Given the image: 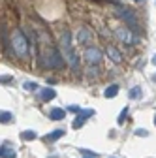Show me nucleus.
Masks as SVG:
<instances>
[{"instance_id":"obj_1","label":"nucleus","mask_w":156,"mask_h":158,"mask_svg":"<svg viewBox=\"0 0 156 158\" xmlns=\"http://www.w3.org/2000/svg\"><path fill=\"white\" fill-rule=\"evenodd\" d=\"M60 49H62L64 60L70 64V68H72V70H77V68H79V56H77L75 51H73V45H72V32H70V30H64L62 36H60Z\"/></svg>"},{"instance_id":"obj_2","label":"nucleus","mask_w":156,"mask_h":158,"mask_svg":"<svg viewBox=\"0 0 156 158\" xmlns=\"http://www.w3.org/2000/svg\"><path fill=\"white\" fill-rule=\"evenodd\" d=\"M11 45H13V51L19 55V56H25L28 53V42H27V38L21 30H17L13 32V38H11Z\"/></svg>"},{"instance_id":"obj_3","label":"nucleus","mask_w":156,"mask_h":158,"mask_svg":"<svg viewBox=\"0 0 156 158\" xmlns=\"http://www.w3.org/2000/svg\"><path fill=\"white\" fill-rule=\"evenodd\" d=\"M47 68H60L62 64H64V56L58 53L56 49H53L51 51V55H47L45 56V62H43Z\"/></svg>"},{"instance_id":"obj_4","label":"nucleus","mask_w":156,"mask_h":158,"mask_svg":"<svg viewBox=\"0 0 156 158\" xmlns=\"http://www.w3.org/2000/svg\"><path fill=\"white\" fill-rule=\"evenodd\" d=\"M83 56H85V60L90 66H96V64H100V60H102V51L96 49V47H87V51H85Z\"/></svg>"},{"instance_id":"obj_5","label":"nucleus","mask_w":156,"mask_h":158,"mask_svg":"<svg viewBox=\"0 0 156 158\" xmlns=\"http://www.w3.org/2000/svg\"><path fill=\"white\" fill-rule=\"evenodd\" d=\"M117 38H119L121 42H124V44H132V42H135V38L130 34L128 28H117Z\"/></svg>"},{"instance_id":"obj_6","label":"nucleus","mask_w":156,"mask_h":158,"mask_svg":"<svg viewBox=\"0 0 156 158\" xmlns=\"http://www.w3.org/2000/svg\"><path fill=\"white\" fill-rule=\"evenodd\" d=\"M105 53H107V56L111 58L113 62H121V60H122V55H121V51L117 49V47H113V45H107V51H105Z\"/></svg>"},{"instance_id":"obj_7","label":"nucleus","mask_w":156,"mask_h":158,"mask_svg":"<svg viewBox=\"0 0 156 158\" xmlns=\"http://www.w3.org/2000/svg\"><path fill=\"white\" fill-rule=\"evenodd\" d=\"M64 130H60V128H58V130H53L51 134H47L45 135V141H49V143H53V141H56V139H60V137H64Z\"/></svg>"},{"instance_id":"obj_8","label":"nucleus","mask_w":156,"mask_h":158,"mask_svg":"<svg viewBox=\"0 0 156 158\" xmlns=\"http://www.w3.org/2000/svg\"><path fill=\"white\" fill-rule=\"evenodd\" d=\"M64 117H66L64 109H60V107H53L51 109V118H53V121H62Z\"/></svg>"},{"instance_id":"obj_9","label":"nucleus","mask_w":156,"mask_h":158,"mask_svg":"<svg viewBox=\"0 0 156 158\" xmlns=\"http://www.w3.org/2000/svg\"><path fill=\"white\" fill-rule=\"evenodd\" d=\"M117 94H119V85H109V87L104 90V96H105V98H115Z\"/></svg>"},{"instance_id":"obj_10","label":"nucleus","mask_w":156,"mask_h":158,"mask_svg":"<svg viewBox=\"0 0 156 158\" xmlns=\"http://www.w3.org/2000/svg\"><path fill=\"white\" fill-rule=\"evenodd\" d=\"M0 156H2V158H15V151L10 149L8 145H2V149H0Z\"/></svg>"},{"instance_id":"obj_11","label":"nucleus","mask_w":156,"mask_h":158,"mask_svg":"<svg viewBox=\"0 0 156 158\" xmlns=\"http://www.w3.org/2000/svg\"><path fill=\"white\" fill-rule=\"evenodd\" d=\"M56 96V92H55V89H43L42 90V100H45V102H49V100H53V98Z\"/></svg>"},{"instance_id":"obj_12","label":"nucleus","mask_w":156,"mask_h":158,"mask_svg":"<svg viewBox=\"0 0 156 158\" xmlns=\"http://www.w3.org/2000/svg\"><path fill=\"white\" fill-rule=\"evenodd\" d=\"M21 137H23L25 141H32V139H36V137H38V134H36L34 130H25V132L21 134Z\"/></svg>"},{"instance_id":"obj_13","label":"nucleus","mask_w":156,"mask_h":158,"mask_svg":"<svg viewBox=\"0 0 156 158\" xmlns=\"http://www.w3.org/2000/svg\"><path fill=\"white\" fill-rule=\"evenodd\" d=\"M141 96H143V92H141V87H133V89L130 90V98H132V100H139Z\"/></svg>"},{"instance_id":"obj_14","label":"nucleus","mask_w":156,"mask_h":158,"mask_svg":"<svg viewBox=\"0 0 156 158\" xmlns=\"http://www.w3.org/2000/svg\"><path fill=\"white\" fill-rule=\"evenodd\" d=\"M79 42H81V44H88V42H90V34H88L87 28H83V30L79 32Z\"/></svg>"},{"instance_id":"obj_15","label":"nucleus","mask_w":156,"mask_h":158,"mask_svg":"<svg viewBox=\"0 0 156 158\" xmlns=\"http://www.w3.org/2000/svg\"><path fill=\"white\" fill-rule=\"evenodd\" d=\"M11 113L10 111H2V115H0V123H2V124H8V123H11Z\"/></svg>"},{"instance_id":"obj_16","label":"nucleus","mask_w":156,"mask_h":158,"mask_svg":"<svg viewBox=\"0 0 156 158\" xmlns=\"http://www.w3.org/2000/svg\"><path fill=\"white\" fill-rule=\"evenodd\" d=\"M83 124H85V117H81V115H77V117H75V121H73V124H72V126H73V128L77 130V128H81Z\"/></svg>"},{"instance_id":"obj_17","label":"nucleus","mask_w":156,"mask_h":158,"mask_svg":"<svg viewBox=\"0 0 156 158\" xmlns=\"http://www.w3.org/2000/svg\"><path fill=\"white\" fill-rule=\"evenodd\" d=\"M126 115H128V107H124V109L121 111L119 118H117V123H119V124H124V121H126Z\"/></svg>"},{"instance_id":"obj_18","label":"nucleus","mask_w":156,"mask_h":158,"mask_svg":"<svg viewBox=\"0 0 156 158\" xmlns=\"http://www.w3.org/2000/svg\"><path fill=\"white\" fill-rule=\"evenodd\" d=\"M25 89H27V90H38V89H40V87H38V83L27 81V83H25Z\"/></svg>"},{"instance_id":"obj_19","label":"nucleus","mask_w":156,"mask_h":158,"mask_svg":"<svg viewBox=\"0 0 156 158\" xmlns=\"http://www.w3.org/2000/svg\"><path fill=\"white\" fill-rule=\"evenodd\" d=\"M135 135H141V137H147V135H149V132H147L145 128H138V130H135Z\"/></svg>"},{"instance_id":"obj_20","label":"nucleus","mask_w":156,"mask_h":158,"mask_svg":"<svg viewBox=\"0 0 156 158\" xmlns=\"http://www.w3.org/2000/svg\"><path fill=\"white\" fill-rule=\"evenodd\" d=\"M79 115H81V117H85V118H87V117H92V115H94V111H92V109H85V111H81V113H79Z\"/></svg>"},{"instance_id":"obj_21","label":"nucleus","mask_w":156,"mask_h":158,"mask_svg":"<svg viewBox=\"0 0 156 158\" xmlns=\"http://www.w3.org/2000/svg\"><path fill=\"white\" fill-rule=\"evenodd\" d=\"M68 109H70V111H73V113H81V107H77V106H70Z\"/></svg>"},{"instance_id":"obj_22","label":"nucleus","mask_w":156,"mask_h":158,"mask_svg":"<svg viewBox=\"0 0 156 158\" xmlns=\"http://www.w3.org/2000/svg\"><path fill=\"white\" fill-rule=\"evenodd\" d=\"M152 62H154V64H156V55H154V58H152Z\"/></svg>"},{"instance_id":"obj_23","label":"nucleus","mask_w":156,"mask_h":158,"mask_svg":"<svg viewBox=\"0 0 156 158\" xmlns=\"http://www.w3.org/2000/svg\"><path fill=\"white\" fill-rule=\"evenodd\" d=\"M83 158H94V156H83Z\"/></svg>"},{"instance_id":"obj_24","label":"nucleus","mask_w":156,"mask_h":158,"mask_svg":"<svg viewBox=\"0 0 156 158\" xmlns=\"http://www.w3.org/2000/svg\"><path fill=\"white\" fill-rule=\"evenodd\" d=\"M135 2H143V0H135Z\"/></svg>"},{"instance_id":"obj_25","label":"nucleus","mask_w":156,"mask_h":158,"mask_svg":"<svg viewBox=\"0 0 156 158\" xmlns=\"http://www.w3.org/2000/svg\"><path fill=\"white\" fill-rule=\"evenodd\" d=\"M154 124H156V117H154Z\"/></svg>"},{"instance_id":"obj_26","label":"nucleus","mask_w":156,"mask_h":158,"mask_svg":"<svg viewBox=\"0 0 156 158\" xmlns=\"http://www.w3.org/2000/svg\"><path fill=\"white\" fill-rule=\"evenodd\" d=\"M111 158H115V156H111Z\"/></svg>"}]
</instances>
